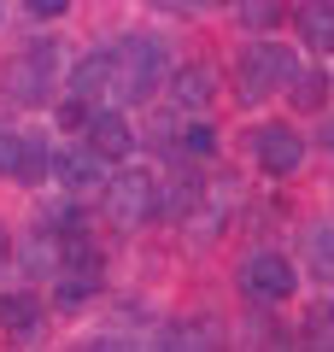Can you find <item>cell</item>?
Here are the masks:
<instances>
[{
    "label": "cell",
    "mask_w": 334,
    "mask_h": 352,
    "mask_svg": "<svg viewBox=\"0 0 334 352\" xmlns=\"http://www.w3.org/2000/svg\"><path fill=\"white\" fill-rule=\"evenodd\" d=\"M170 71H176L170 47L159 36H124L111 47V88H118V100H147Z\"/></svg>",
    "instance_id": "6da1fadb"
},
{
    "label": "cell",
    "mask_w": 334,
    "mask_h": 352,
    "mask_svg": "<svg viewBox=\"0 0 334 352\" xmlns=\"http://www.w3.org/2000/svg\"><path fill=\"white\" fill-rule=\"evenodd\" d=\"M53 82H59V41H53V36L30 41V47L6 65V94H12L18 106L53 100Z\"/></svg>",
    "instance_id": "7a4b0ae2"
},
{
    "label": "cell",
    "mask_w": 334,
    "mask_h": 352,
    "mask_svg": "<svg viewBox=\"0 0 334 352\" xmlns=\"http://www.w3.org/2000/svg\"><path fill=\"white\" fill-rule=\"evenodd\" d=\"M299 71V59L282 47V41H252V47H241L235 59V76H241V100H270L276 88H287Z\"/></svg>",
    "instance_id": "3957f363"
},
{
    "label": "cell",
    "mask_w": 334,
    "mask_h": 352,
    "mask_svg": "<svg viewBox=\"0 0 334 352\" xmlns=\"http://www.w3.org/2000/svg\"><path fill=\"white\" fill-rule=\"evenodd\" d=\"M100 212L111 229H141L153 217V176L147 170H118L100 182Z\"/></svg>",
    "instance_id": "277c9868"
},
{
    "label": "cell",
    "mask_w": 334,
    "mask_h": 352,
    "mask_svg": "<svg viewBox=\"0 0 334 352\" xmlns=\"http://www.w3.org/2000/svg\"><path fill=\"white\" fill-rule=\"evenodd\" d=\"M293 288H299V264L287 258V252H247L241 258V294L247 300H258V305H282V300H293Z\"/></svg>",
    "instance_id": "5b68a950"
},
{
    "label": "cell",
    "mask_w": 334,
    "mask_h": 352,
    "mask_svg": "<svg viewBox=\"0 0 334 352\" xmlns=\"http://www.w3.org/2000/svg\"><path fill=\"white\" fill-rule=\"evenodd\" d=\"M299 159H305V141H299L293 124H264V129H252V164H258L264 176H293Z\"/></svg>",
    "instance_id": "8992f818"
},
{
    "label": "cell",
    "mask_w": 334,
    "mask_h": 352,
    "mask_svg": "<svg viewBox=\"0 0 334 352\" xmlns=\"http://www.w3.org/2000/svg\"><path fill=\"white\" fill-rule=\"evenodd\" d=\"M106 176H111V159H100L94 147H59V153H53V182L71 188V194L100 188Z\"/></svg>",
    "instance_id": "52a82bcc"
},
{
    "label": "cell",
    "mask_w": 334,
    "mask_h": 352,
    "mask_svg": "<svg viewBox=\"0 0 334 352\" xmlns=\"http://www.w3.org/2000/svg\"><path fill=\"white\" fill-rule=\"evenodd\" d=\"M82 129H88V147H94L100 159H129V153H135V129H129L124 112H111V106H94Z\"/></svg>",
    "instance_id": "ba28073f"
},
{
    "label": "cell",
    "mask_w": 334,
    "mask_h": 352,
    "mask_svg": "<svg viewBox=\"0 0 334 352\" xmlns=\"http://www.w3.org/2000/svg\"><path fill=\"white\" fill-rule=\"evenodd\" d=\"M164 82H170V100L182 106V112H205L211 94H217V76H211V65H182V71H170Z\"/></svg>",
    "instance_id": "9c48e42d"
},
{
    "label": "cell",
    "mask_w": 334,
    "mask_h": 352,
    "mask_svg": "<svg viewBox=\"0 0 334 352\" xmlns=\"http://www.w3.org/2000/svg\"><path fill=\"white\" fill-rule=\"evenodd\" d=\"M293 30L311 53H334V0H305L293 12Z\"/></svg>",
    "instance_id": "30bf717a"
},
{
    "label": "cell",
    "mask_w": 334,
    "mask_h": 352,
    "mask_svg": "<svg viewBox=\"0 0 334 352\" xmlns=\"http://www.w3.org/2000/svg\"><path fill=\"white\" fill-rule=\"evenodd\" d=\"M71 94L94 100V94H111V47H94L71 65Z\"/></svg>",
    "instance_id": "8fae6325"
},
{
    "label": "cell",
    "mask_w": 334,
    "mask_h": 352,
    "mask_svg": "<svg viewBox=\"0 0 334 352\" xmlns=\"http://www.w3.org/2000/svg\"><path fill=\"white\" fill-rule=\"evenodd\" d=\"M53 176V153L41 135H18V164H12V182L18 188H41Z\"/></svg>",
    "instance_id": "7c38bea8"
},
{
    "label": "cell",
    "mask_w": 334,
    "mask_h": 352,
    "mask_svg": "<svg viewBox=\"0 0 334 352\" xmlns=\"http://www.w3.org/2000/svg\"><path fill=\"white\" fill-rule=\"evenodd\" d=\"M0 329L6 335H36L41 329V300L36 294H0Z\"/></svg>",
    "instance_id": "4fadbf2b"
},
{
    "label": "cell",
    "mask_w": 334,
    "mask_h": 352,
    "mask_svg": "<svg viewBox=\"0 0 334 352\" xmlns=\"http://www.w3.org/2000/svg\"><path fill=\"white\" fill-rule=\"evenodd\" d=\"M18 264H24V276H59V235H30L18 247Z\"/></svg>",
    "instance_id": "5bb4252c"
},
{
    "label": "cell",
    "mask_w": 334,
    "mask_h": 352,
    "mask_svg": "<svg viewBox=\"0 0 334 352\" xmlns=\"http://www.w3.org/2000/svg\"><path fill=\"white\" fill-rule=\"evenodd\" d=\"M305 270L317 282H334V223H311V235H305Z\"/></svg>",
    "instance_id": "9a60e30c"
},
{
    "label": "cell",
    "mask_w": 334,
    "mask_h": 352,
    "mask_svg": "<svg viewBox=\"0 0 334 352\" xmlns=\"http://www.w3.org/2000/svg\"><path fill=\"white\" fill-rule=\"evenodd\" d=\"M329 88H334V76H322V71H293V82H287V100H293L299 112H317V106L329 100Z\"/></svg>",
    "instance_id": "2e32d148"
},
{
    "label": "cell",
    "mask_w": 334,
    "mask_h": 352,
    "mask_svg": "<svg viewBox=\"0 0 334 352\" xmlns=\"http://www.w3.org/2000/svg\"><path fill=\"white\" fill-rule=\"evenodd\" d=\"M176 147H182L188 159H211V153H217V124H211V118H194V124H182Z\"/></svg>",
    "instance_id": "e0dca14e"
},
{
    "label": "cell",
    "mask_w": 334,
    "mask_h": 352,
    "mask_svg": "<svg viewBox=\"0 0 334 352\" xmlns=\"http://www.w3.org/2000/svg\"><path fill=\"white\" fill-rule=\"evenodd\" d=\"M241 18H247V30H276L282 24V0H235Z\"/></svg>",
    "instance_id": "ac0fdd59"
},
{
    "label": "cell",
    "mask_w": 334,
    "mask_h": 352,
    "mask_svg": "<svg viewBox=\"0 0 334 352\" xmlns=\"http://www.w3.org/2000/svg\"><path fill=\"white\" fill-rule=\"evenodd\" d=\"M88 112H94V106H88L82 94H65V100L53 106V118H59V129H82V124H88Z\"/></svg>",
    "instance_id": "d6986e66"
},
{
    "label": "cell",
    "mask_w": 334,
    "mask_h": 352,
    "mask_svg": "<svg viewBox=\"0 0 334 352\" xmlns=\"http://www.w3.org/2000/svg\"><path fill=\"white\" fill-rule=\"evenodd\" d=\"M24 12H30V18H41V24H53V18L71 12V0H24Z\"/></svg>",
    "instance_id": "ffe728a7"
},
{
    "label": "cell",
    "mask_w": 334,
    "mask_h": 352,
    "mask_svg": "<svg viewBox=\"0 0 334 352\" xmlns=\"http://www.w3.org/2000/svg\"><path fill=\"white\" fill-rule=\"evenodd\" d=\"M12 164H18V129H0V176L12 182Z\"/></svg>",
    "instance_id": "44dd1931"
},
{
    "label": "cell",
    "mask_w": 334,
    "mask_h": 352,
    "mask_svg": "<svg viewBox=\"0 0 334 352\" xmlns=\"http://www.w3.org/2000/svg\"><path fill=\"white\" fill-rule=\"evenodd\" d=\"M6 258H12V235L0 229V270H6Z\"/></svg>",
    "instance_id": "7402d4cb"
},
{
    "label": "cell",
    "mask_w": 334,
    "mask_h": 352,
    "mask_svg": "<svg viewBox=\"0 0 334 352\" xmlns=\"http://www.w3.org/2000/svg\"><path fill=\"white\" fill-rule=\"evenodd\" d=\"M322 147L334 153V118H329V124H322Z\"/></svg>",
    "instance_id": "603a6c76"
},
{
    "label": "cell",
    "mask_w": 334,
    "mask_h": 352,
    "mask_svg": "<svg viewBox=\"0 0 334 352\" xmlns=\"http://www.w3.org/2000/svg\"><path fill=\"white\" fill-rule=\"evenodd\" d=\"M159 6H176V12H188V6H199V0H159Z\"/></svg>",
    "instance_id": "cb8c5ba5"
},
{
    "label": "cell",
    "mask_w": 334,
    "mask_h": 352,
    "mask_svg": "<svg viewBox=\"0 0 334 352\" xmlns=\"http://www.w3.org/2000/svg\"><path fill=\"white\" fill-rule=\"evenodd\" d=\"M205 6H217V0H205Z\"/></svg>",
    "instance_id": "d4e9b609"
}]
</instances>
